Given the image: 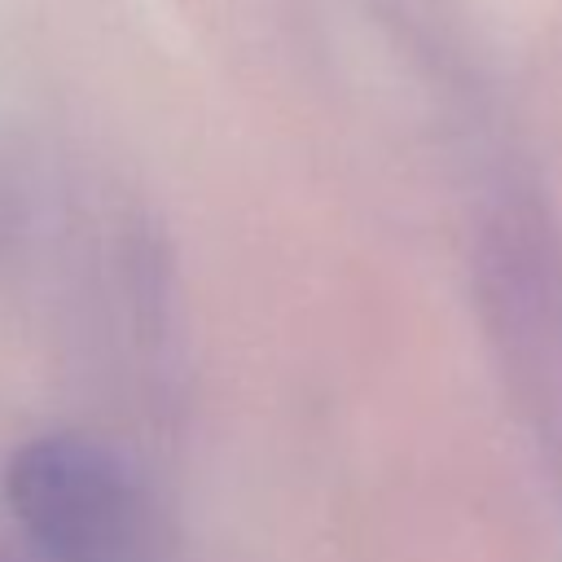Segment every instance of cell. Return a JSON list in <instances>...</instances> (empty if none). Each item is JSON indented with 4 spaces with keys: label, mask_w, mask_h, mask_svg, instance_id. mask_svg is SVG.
Listing matches in <instances>:
<instances>
[{
    "label": "cell",
    "mask_w": 562,
    "mask_h": 562,
    "mask_svg": "<svg viewBox=\"0 0 562 562\" xmlns=\"http://www.w3.org/2000/svg\"><path fill=\"white\" fill-rule=\"evenodd\" d=\"M479 307L505 386L562 492V246L540 211H501L479 241Z\"/></svg>",
    "instance_id": "obj_1"
},
{
    "label": "cell",
    "mask_w": 562,
    "mask_h": 562,
    "mask_svg": "<svg viewBox=\"0 0 562 562\" xmlns=\"http://www.w3.org/2000/svg\"><path fill=\"white\" fill-rule=\"evenodd\" d=\"M4 496L48 562H145L149 505L127 465L83 435H40L9 457Z\"/></svg>",
    "instance_id": "obj_2"
}]
</instances>
